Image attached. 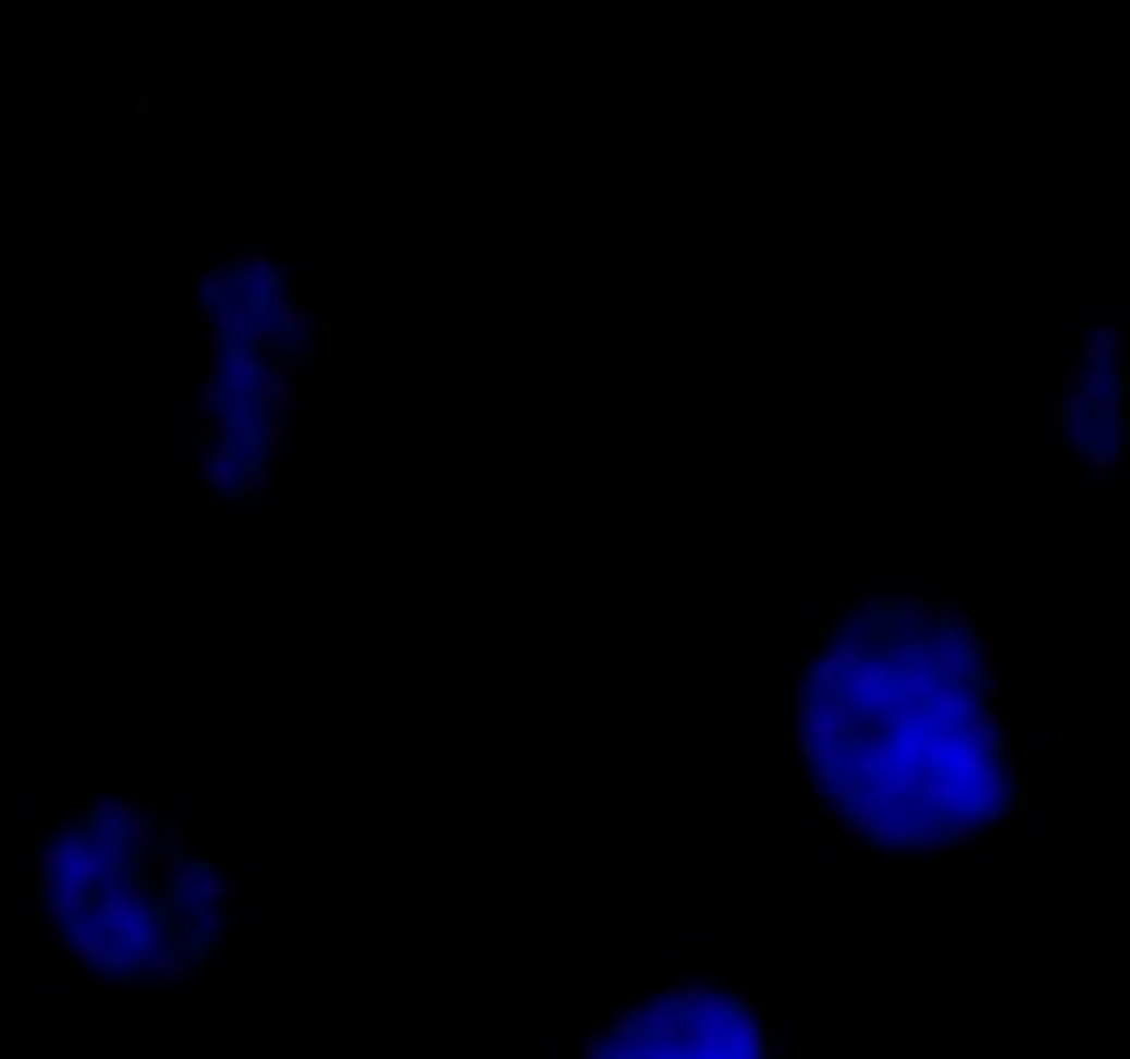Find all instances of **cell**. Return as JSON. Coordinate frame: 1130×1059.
<instances>
[{"label":"cell","mask_w":1130,"mask_h":1059,"mask_svg":"<svg viewBox=\"0 0 1130 1059\" xmlns=\"http://www.w3.org/2000/svg\"><path fill=\"white\" fill-rule=\"evenodd\" d=\"M309 282L271 254H237L205 282L199 320V486L216 524H254L287 414L309 376Z\"/></svg>","instance_id":"obj_3"},{"label":"cell","mask_w":1130,"mask_h":1059,"mask_svg":"<svg viewBox=\"0 0 1130 1059\" xmlns=\"http://www.w3.org/2000/svg\"><path fill=\"white\" fill-rule=\"evenodd\" d=\"M998 618L977 596H860L800 662V806L833 855H982L1048 794L1042 740L1004 713Z\"/></svg>","instance_id":"obj_1"},{"label":"cell","mask_w":1130,"mask_h":1059,"mask_svg":"<svg viewBox=\"0 0 1130 1059\" xmlns=\"http://www.w3.org/2000/svg\"><path fill=\"white\" fill-rule=\"evenodd\" d=\"M1065 453L1086 475H1108L1125 453V320L1103 315L1081 342L1059 392Z\"/></svg>","instance_id":"obj_5"},{"label":"cell","mask_w":1130,"mask_h":1059,"mask_svg":"<svg viewBox=\"0 0 1130 1059\" xmlns=\"http://www.w3.org/2000/svg\"><path fill=\"white\" fill-rule=\"evenodd\" d=\"M784 1005L728 971H684L640 994L601 999L574 1059H789Z\"/></svg>","instance_id":"obj_4"},{"label":"cell","mask_w":1130,"mask_h":1059,"mask_svg":"<svg viewBox=\"0 0 1130 1059\" xmlns=\"http://www.w3.org/2000/svg\"><path fill=\"white\" fill-rule=\"evenodd\" d=\"M237 877L160 801H66L34 828L28 938L89 988L188 983L237 954Z\"/></svg>","instance_id":"obj_2"}]
</instances>
